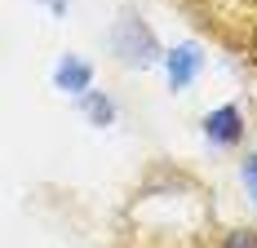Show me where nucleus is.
Here are the masks:
<instances>
[{
  "instance_id": "nucleus-1",
  "label": "nucleus",
  "mask_w": 257,
  "mask_h": 248,
  "mask_svg": "<svg viewBox=\"0 0 257 248\" xmlns=\"http://www.w3.org/2000/svg\"><path fill=\"white\" fill-rule=\"evenodd\" d=\"M106 49H111V58H115L120 67H128V71H151L155 62H164V53H169L160 45V36L151 31V23H147L142 14H133V9L111 23Z\"/></svg>"
},
{
  "instance_id": "nucleus-2",
  "label": "nucleus",
  "mask_w": 257,
  "mask_h": 248,
  "mask_svg": "<svg viewBox=\"0 0 257 248\" xmlns=\"http://www.w3.org/2000/svg\"><path fill=\"white\" fill-rule=\"evenodd\" d=\"M244 111L235 106V102H226V106H213L204 120H200V133L208 138V147H217V151H235V147H244Z\"/></svg>"
},
{
  "instance_id": "nucleus-3",
  "label": "nucleus",
  "mask_w": 257,
  "mask_h": 248,
  "mask_svg": "<svg viewBox=\"0 0 257 248\" xmlns=\"http://www.w3.org/2000/svg\"><path fill=\"white\" fill-rule=\"evenodd\" d=\"M200 71H204V49L195 40H182V45H173V49L164 53V75H169V89L173 93L191 89L200 80Z\"/></svg>"
},
{
  "instance_id": "nucleus-4",
  "label": "nucleus",
  "mask_w": 257,
  "mask_h": 248,
  "mask_svg": "<svg viewBox=\"0 0 257 248\" xmlns=\"http://www.w3.org/2000/svg\"><path fill=\"white\" fill-rule=\"evenodd\" d=\"M53 89L67 93V98H84L93 89V62L80 58V53H62L53 62Z\"/></svg>"
},
{
  "instance_id": "nucleus-5",
  "label": "nucleus",
  "mask_w": 257,
  "mask_h": 248,
  "mask_svg": "<svg viewBox=\"0 0 257 248\" xmlns=\"http://www.w3.org/2000/svg\"><path fill=\"white\" fill-rule=\"evenodd\" d=\"M80 115L93 124V129H111V124H115V115H120V106H115V98H111V93L89 89V93L80 98Z\"/></svg>"
},
{
  "instance_id": "nucleus-6",
  "label": "nucleus",
  "mask_w": 257,
  "mask_h": 248,
  "mask_svg": "<svg viewBox=\"0 0 257 248\" xmlns=\"http://www.w3.org/2000/svg\"><path fill=\"white\" fill-rule=\"evenodd\" d=\"M217 248H257V226H231Z\"/></svg>"
},
{
  "instance_id": "nucleus-7",
  "label": "nucleus",
  "mask_w": 257,
  "mask_h": 248,
  "mask_svg": "<svg viewBox=\"0 0 257 248\" xmlns=\"http://www.w3.org/2000/svg\"><path fill=\"white\" fill-rule=\"evenodd\" d=\"M239 182H244V195L257 204V151H248V155L239 160Z\"/></svg>"
},
{
  "instance_id": "nucleus-8",
  "label": "nucleus",
  "mask_w": 257,
  "mask_h": 248,
  "mask_svg": "<svg viewBox=\"0 0 257 248\" xmlns=\"http://www.w3.org/2000/svg\"><path fill=\"white\" fill-rule=\"evenodd\" d=\"M36 5H45V9H49L53 18H62V14H67V5H71V0H36Z\"/></svg>"
},
{
  "instance_id": "nucleus-9",
  "label": "nucleus",
  "mask_w": 257,
  "mask_h": 248,
  "mask_svg": "<svg viewBox=\"0 0 257 248\" xmlns=\"http://www.w3.org/2000/svg\"><path fill=\"white\" fill-rule=\"evenodd\" d=\"M248 45H253V53H257V23H253V36H248Z\"/></svg>"
}]
</instances>
